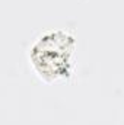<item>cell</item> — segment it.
<instances>
[{
    "instance_id": "1",
    "label": "cell",
    "mask_w": 124,
    "mask_h": 125,
    "mask_svg": "<svg viewBox=\"0 0 124 125\" xmlns=\"http://www.w3.org/2000/svg\"><path fill=\"white\" fill-rule=\"evenodd\" d=\"M73 39L66 33L45 35L35 44L31 58L38 71L44 76L60 77L67 76L69 57L72 52Z\"/></svg>"
}]
</instances>
